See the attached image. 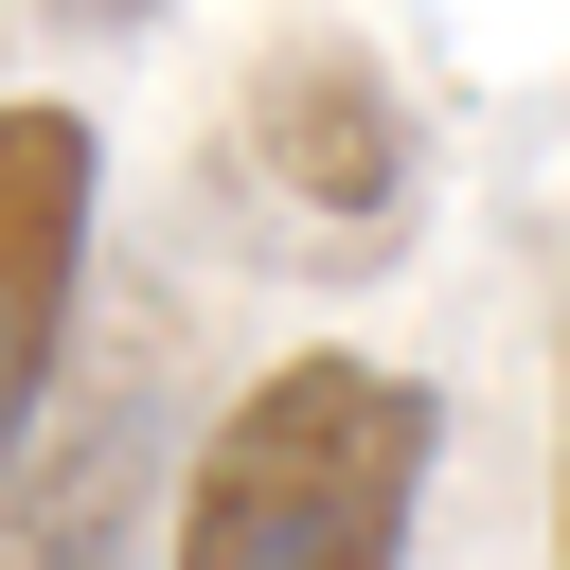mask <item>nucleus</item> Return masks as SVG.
I'll return each instance as SVG.
<instances>
[{"mask_svg":"<svg viewBox=\"0 0 570 570\" xmlns=\"http://www.w3.org/2000/svg\"><path fill=\"white\" fill-rule=\"evenodd\" d=\"M552 552H570V499H552Z\"/></svg>","mask_w":570,"mask_h":570,"instance_id":"obj_5","label":"nucleus"},{"mask_svg":"<svg viewBox=\"0 0 570 570\" xmlns=\"http://www.w3.org/2000/svg\"><path fill=\"white\" fill-rule=\"evenodd\" d=\"M445 392L392 356H285L214 410L196 481H178V570H392L410 499H428Z\"/></svg>","mask_w":570,"mask_h":570,"instance_id":"obj_1","label":"nucleus"},{"mask_svg":"<svg viewBox=\"0 0 570 570\" xmlns=\"http://www.w3.org/2000/svg\"><path fill=\"white\" fill-rule=\"evenodd\" d=\"M89 214H107L89 107H0V481H18V428H36L71 285H89Z\"/></svg>","mask_w":570,"mask_h":570,"instance_id":"obj_3","label":"nucleus"},{"mask_svg":"<svg viewBox=\"0 0 570 570\" xmlns=\"http://www.w3.org/2000/svg\"><path fill=\"white\" fill-rule=\"evenodd\" d=\"M249 160H267V196L285 214H321V249H392L410 232V89L374 71V53H338V36H285L267 71H249Z\"/></svg>","mask_w":570,"mask_h":570,"instance_id":"obj_2","label":"nucleus"},{"mask_svg":"<svg viewBox=\"0 0 570 570\" xmlns=\"http://www.w3.org/2000/svg\"><path fill=\"white\" fill-rule=\"evenodd\" d=\"M53 18H71V36H142L160 0H53Z\"/></svg>","mask_w":570,"mask_h":570,"instance_id":"obj_4","label":"nucleus"}]
</instances>
